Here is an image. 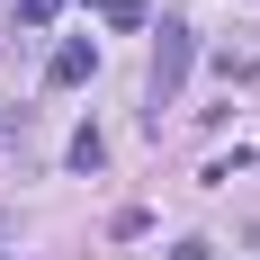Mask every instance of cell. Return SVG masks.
Here are the masks:
<instances>
[{
    "label": "cell",
    "mask_w": 260,
    "mask_h": 260,
    "mask_svg": "<svg viewBox=\"0 0 260 260\" xmlns=\"http://www.w3.org/2000/svg\"><path fill=\"white\" fill-rule=\"evenodd\" d=\"M188 63H198V27H180V18H161V45H153V126H161V108L180 99V81H188Z\"/></svg>",
    "instance_id": "obj_1"
},
{
    "label": "cell",
    "mask_w": 260,
    "mask_h": 260,
    "mask_svg": "<svg viewBox=\"0 0 260 260\" xmlns=\"http://www.w3.org/2000/svg\"><path fill=\"white\" fill-rule=\"evenodd\" d=\"M90 72H99V45H90V36H63V45H54V63H45L54 90H81Z\"/></svg>",
    "instance_id": "obj_2"
},
{
    "label": "cell",
    "mask_w": 260,
    "mask_h": 260,
    "mask_svg": "<svg viewBox=\"0 0 260 260\" xmlns=\"http://www.w3.org/2000/svg\"><path fill=\"white\" fill-rule=\"evenodd\" d=\"M99 161H108V144H99V126H81V135H72V171H99Z\"/></svg>",
    "instance_id": "obj_3"
},
{
    "label": "cell",
    "mask_w": 260,
    "mask_h": 260,
    "mask_svg": "<svg viewBox=\"0 0 260 260\" xmlns=\"http://www.w3.org/2000/svg\"><path fill=\"white\" fill-rule=\"evenodd\" d=\"M18 18H27V27H54V18H63V0H18Z\"/></svg>",
    "instance_id": "obj_4"
},
{
    "label": "cell",
    "mask_w": 260,
    "mask_h": 260,
    "mask_svg": "<svg viewBox=\"0 0 260 260\" xmlns=\"http://www.w3.org/2000/svg\"><path fill=\"white\" fill-rule=\"evenodd\" d=\"M171 260H215V242H180V251H171Z\"/></svg>",
    "instance_id": "obj_5"
}]
</instances>
